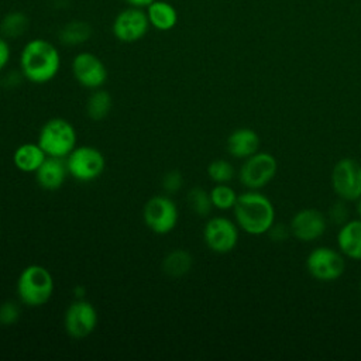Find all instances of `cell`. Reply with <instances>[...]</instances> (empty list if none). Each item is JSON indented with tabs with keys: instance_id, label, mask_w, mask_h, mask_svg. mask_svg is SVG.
I'll list each match as a JSON object with an SVG mask.
<instances>
[{
	"instance_id": "836d02e7",
	"label": "cell",
	"mask_w": 361,
	"mask_h": 361,
	"mask_svg": "<svg viewBox=\"0 0 361 361\" xmlns=\"http://www.w3.org/2000/svg\"><path fill=\"white\" fill-rule=\"evenodd\" d=\"M355 212H357V214L361 219V197L358 200H355Z\"/></svg>"
},
{
	"instance_id": "5b68a950",
	"label": "cell",
	"mask_w": 361,
	"mask_h": 361,
	"mask_svg": "<svg viewBox=\"0 0 361 361\" xmlns=\"http://www.w3.org/2000/svg\"><path fill=\"white\" fill-rule=\"evenodd\" d=\"M276 171V158L269 152L257 151L244 159L238 171V179L248 190H259L275 178Z\"/></svg>"
},
{
	"instance_id": "603a6c76",
	"label": "cell",
	"mask_w": 361,
	"mask_h": 361,
	"mask_svg": "<svg viewBox=\"0 0 361 361\" xmlns=\"http://www.w3.org/2000/svg\"><path fill=\"white\" fill-rule=\"evenodd\" d=\"M111 110V96L106 90L94 89L86 102V114L94 120H103Z\"/></svg>"
},
{
	"instance_id": "ffe728a7",
	"label": "cell",
	"mask_w": 361,
	"mask_h": 361,
	"mask_svg": "<svg viewBox=\"0 0 361 361\" xmlns=\"http://www.w3.org/2000/svg\"><path fill=\"white\" fill-rule=\"evenodd\" d=\"M93 28L87 21L72 20L59 28L58 39L65 47H78L90 39Z\"/></svg>"
},
{
	"instance_id": "cb8c5ba5",
	"label": "cell",
	"mask_w": 361,
	"mask_h": 361,
	"mask_svg": "<svg viewBox=\"0 0 361 361\" xmlns=\"http://www.w3.org/2000/svg\"><path fill=\"white\" fill-rule=\"evenodd\" d=\"M209 193H210L213 207L219 210L233 209L238 197L235 190L228 183H216Z\"/></svg>"
},
{
	"instance_id": "7402d4cb",
	"label": "cell",
	"mask_w": 361,
	"mask_h": 361,
	"mask_svg": "<svg viewBox=\"0 0 361 361\" xmlns=\"http://www.w3.org/2000/svg\"><path fill=\"white\" fill-rule=\"evenodd\" d=\"M193 265V258L189 251L178 248L172 250L162 261V271L168 276L180 278L186 275Z\"/></svg>"
},
{
	"instance_id": "3957f363",
	"label": "cell",
	"mask_w": 361,
	"mask_h": 361,
	"mask_svg": "<svg viewBox=\"0 0 361 361\" xmlns=\"http://www.w3.org/2000/svg\"><path fill=\"white\" fill-rule=\"evenodd\" d=\"M54 276L42 265L25 267L17 279V295L28 307L44 306L54 295Z\"/></svg>"
},
{
	"instance_id": "e575fe53",
	"label": "cell",
	"mask_w": 361,
	"mask_h": 361,
	"mask_svg": "<svg viewBox=\"0 0 361 361\" xmlns=\"http://www.w3.org/2000/svg\"><path fill=\"white\" fill-rule=\"evenodd\" d=\"M360 296H361V279H360Z\"/></svg>"
},
{
	"instance_id": "4fadbf2b",
	"label": "cell",
	"mask_w": 361,
	"mask_h": 361,
	"mask_svg": "<svg viewBox=\"0 0 361 361\" xmlns=\"http://www.w3.org/2000/svg\"><path fill=\"white\" fill-rule=\"evenodd\" d=\"M63 326L69 337L75 340L86 338L97 326V312L94 306L85 299H76L65 312Z\"/></svg>"
},
{
	"instance_id": "8fae6325",
	"label": "cell",
	"mask_w": 361,
	"mask_h": 361,
	"mask_svg": "<svg viewBox=\"0 0 361 361\" xmlns=\"http://www.w3.org/2000/svg\"><path fill=\"white\" fill-rule=\"evenodd\" d=\"M203 241L210 251L227 254L233 251L238 243V226L227 217H212L204 224Z\"/></svg>"
},
{
	"instance_id": "d590c367",
	"label": "cell",
	"mask_w": 361,
	"mask_h": 361,
	"mask_svg": "<svg viewBox=\"0 0 361 361\" xmlns=\"http://www.w3.org/2000/svg\"><path fill=\"white\" fill-rule=\"evenodd\" d=\"M0 235H1V226H0Z\"/></svg>"
},
{
	"instance_id": "ba28073f",
	"label": "cell",
	"mask_w": 361,
	"mask_h": 361,
	"mask_svg": "<svg viewBox=\"0 0 361 361\" xmlns=\"http://www.w3.org/2000/svg\"><path fill=\"white\" fill-rule=\"evenodd\" d=\"M331 186L338 199L358 200L361 197V164L353 158L338 159L331 171Z\"/></svg>"
},
{
	"instance_id": "4316f807",
	"label": "cell",
	"mask_w": 361,
	"mask_h": 361,
	"mask_svg": "<svg viewBox=\"0 0 361 361\" xmlns=\"http://www.w3.org/2000/svg\"><path fill=\"white\" fill-rule=\"evenodd\" d=\"M20 317V307L16 302H3L0 305V324L1 326H11Z\"/></svg>"
},
{
	"instance_id": "ac0fdd59",
	"label": "cell",
	"mask_w": 361,
	"mask_h": 361,
	"mask_svg": "<svg viewBox=\"0 0 361 361\" xmlns=\"http://www.w3.org/2000/svg\"><path fill=\"white\" fill-rule=\"evenodd\" d=\"M149 25L157 31H171L178 24V10L165 0H154L145 7Z\"/></svg>"
},
{
	"instance_id": "9c48e42d",
	"label": "cell",
	"mask_w": 361,
	"mask_h": 361,
	"mask_svg": "<svg viewBox=\"0 0 361 361\" xmlns=\"http://www.w3.org/2000/svg\"><path fill=\"white\" fill-rule=\"evenodd\" d=\"M144 223L155 234H168L178 224V207L166 195H157L147 200L142 210Z\"/></svg>"
},
{
	"instance_id": "d6a6232c",
	"label": "cell",
	"mask_w": 361,
	"mask_h": 361,
	"mask_svg": "<svg viewBox=\"0 0 361 361\" xmlns=\"http://www.w3.org/2000/svg\"><path fill=\"white\" fill-rule=\"evenodd\" d=\"M127 6H135V7H142L145 8L148 4H151L154 0H123Z\"/></svg>"
},
{
	"instance_id": "d6986e66",
	"label": "cell",
	"mask_w": 361,
	"mask_h": 361,
	"mask_svg": "<svg viewBox=\"0 0 361 361\" xmlns=\"http://www.w3.org/2000/svg\"><path fill=\"white\" fill-rule=\"evenodd\" d=\"M47 154L38 142H24L13 154L14 166L25 173H34L45 161Z\"/></svg>"
},
{
	"instance_id": "7a4b0ae2",
	"label": "cell",
	"mask_w": 361,
	"mask_h": 361,
	"mask_svg": "<svg viewBox=\"0 0 361 361\" xmlns=\"http://www.w3.org/2000/svg\"><path fill=\"white\" fill-rule=\"evenodd\" d=\"M233 212L238 228L251 235L267 234L275 223L274 204L258 190H247L238 195Z\"/></svg>"
},
{
	"instance_id": "f546056e",
	"label": "cell",
	"mask_w": 361,
	"mask_h": 361,
	"mask_svg": "<svg viewBox=\"0 0 361 361\" xmlns=\"http://www.w3.org/2000/svg\"><path fill=\"white\" fill-rule=\"evenodd\" d=\"M269 235V240L275 241V243H282L286 241L289 235H292L290 233V227L286 224H272L271 228L267 233Z\"/></svg>"
},
{
	"instance_id": "83f0119b",
	"label": "cell",
	"mask_w": 361,
	"mask_h": 361,
	"mask_svg": "<svg viewBox=\"0 0 361 361\" xmlns=\"http://www.w3.org/2000/svg\"><path fill=\"white\" fill-rule=\"evenodd\" d=\"M329 220L333 224H338V226H343L345 221H348V209H347L344 200L340 199L338 202H334L330 206Z\"/></svg>"
},
{
	"instance_id": "44dd1931",
	"label": "cell",
	"mask_w": 361,
	"mask_h": 361,
	"mask_svg": "<svg viewBox=\"0 0 361 361\" xmlns=\"http://www.w3.org/2000/svg\"><path fill=\"white\" fill-rule=\"evenodd\" d=\"M30 28V17L21 10L6 13L0 20V35L10 39L23 37Z\"/></svg>"
},
{
	"instance_id": "52a82bcc",
	"label": "cell",
	"mask_w": 361,
	"mask_h": 361,
	"mask_svg": "<svg viewBox=\"0 0 361 361\" xmlns=\"http://www.w3.org/2000/svg\"><path fill=\"white\" fill-rule=\"evenodd\" d=\"M149 27L151 25L145 8L127 6L116 14L111 23V32L117 41L133 44L142 39L147 35Z\"/></svg>"
},
{
	"instance_id": "4dcf8cb0",
	"label": "cell",
	"mask_w": 361,
	"mask_h": 361,
	"mask_svg": "<svg viewBox=\"0 0 361 361\" xmlns=\"http://www.w3.org/2000/svg\"><path fill=\"white\" fill-rule=\"evenodd\" d=\"M11 58V48L8 44V39L0 35V71H3Z\"/></svg>"
},
{
	"instance_id": "2e32d148",
	"label": "cell",
	"mask_w": 361,
	"mask_h": 361,
	"mask_svg": "<svg viewBox=\"0 0 361 361\" xmlns=\"http://www.w3.org/2000/svg\"><path fill=\"white\" fill-rule=\"evenodd\" d=\"M259 144H261V140L257 131L247 127H241L234 130L227 137L226 149L231 157L238 159H245L258 151Z\"/></svg>"
},
{
	"instance_id": "9a60e30c",
	"label": "cell",
	"mask_w": 361,
	"mask_h": 361,
	"mask_svg": "<svg viewBox=\"0 0 361 361\" xmlns=\"http://www.w3.org/2000/svg\"><path fill=\"white\" fill-rule=\"evenodd\" d=\"M37 183L49 192L58 190L63 183L68 173L66 164L62 161V158H54L47 157L45 161L41 164V166L34 172Z\"/></svg>"
},
{
	"instance_id": "f1b7e54d",
	"label": "cell",
	"mask_w": 361,
	"mask_h": 361,
	"mask_svg": "<svg viewBox=\"0 0 361 361\" xmlns=\"http://www.w3.org/2000/svg\"><path fill=\"white\" fill-rule=\"evenodd\" d=\"M183 185V178L179 171H169L162 179V188L166 193H176Z\"/></svg>"
},
{
	"instance_id": "5bb4252c",
	"label": "cell",
	"mask_w": 361,
	"mask_h": 361,
	"mask_svg": "<svg viewBox=\"0 0 361 361\" xmlns=\"http://www.w3.org/2000/svg\"><path fill=\"white\" fill-rule=\"evenodd\" d=\"M289 227L296 240L312 243L324 234L327 228V219L317 209H302L293 214Z\"/></svg>"
},
{
	"instance_id": "6da1fadb",
	"label": "cell",
	"mask_w": 361,
	"mask_h": 361,
	"mask_svg": "<svg viewBox=\"0 0 361 361\" xmlns=\"http://www.w3.org/2000/svg\"><path fill=\"white\" fill-rule=\"evenodd\" d=\"M59 49L45 38H32L20 52V72L31 83L51 82L59 72Z\"/></svg>"
},
{
	"instance_id": "484cf974",
	"label": "cell",
	"mask_w": 361,
	"mask_h": 361,
	"mask_svg": "<svg viewBox=\"0 0 361 361\" xmlns=\"http://www.w3.org/2000/svg\"><path fill=\"white\" fill-rule=\"evenodd\" d=\"M207 175L214 183H228L234 175V166L226 159H214L207 166Z\"/></svg>"
},
{
	"instance_id": "277c9868",
	"label": "cell",
	"mask_w": 361,
	"mask_h": 361,
	"mask_svg": "<svg viewBox=\"0 0 361 361\" xmlns=\"http://www.w3.org/2000/svg\"><path fill=\"white\" fill-rule=\"evenodd\" d=\"M37 142L47 157L63 159L76 147V130L68 120L55 117L41 127Z\"/></svg>"
},
{
	"instance_id": "d4e9b609",
	"label": "cell",
	"mask_w": 361,
	"mask_h": 361,
	"mask_svg": "<svg viewBox=\"0 0 361 361\" xmlns=\"http://www.w3.org/2000/svg\"><path fill=\"white\" fill-rule=\"evenodd\" d=\"M188 203H189V207L192 209V212L200 217L209 216V213L212 212V207H213L210 193L200 186L192 188L188 192Z\"/></svg>"
},
{
	"instance_id": "7c38bea8",
	"label": "cell",
	"mask_w": 361,
	"mask_h": 361,
	"mask_svg": "<svg viewBox=\"0 0 361 361\" xmlns=\"http://www.w3.org/2000/svg\"><path fill=\"white\" fill-rule=\"evenodd\" d=\"M72 73L76 82L86 89H100L107 80V68L104 62L93 52L82 51L72 59Z\"/></svg>"
},
{
	"instance_id": "e0dca14e",
	"label": "cell",
	"mask_w": 361,
	"mask_h": 361,
	"mask_svg": "<svg viewBox=\"0 0 361 361\" xmlns=\"http://www.w3.org/2000/svg\"><path fill=\"white\" fill-rule=\"evenodd\" d=\"M337 245L343 255L351 259H361V219L348 220L340 226Z\"/></svg>"
},
{
	"instance_id": "30bf717a",
	"label": "cell",
	"mask_w": 361,
	"mask_h": 361,
	"mask_svg": "<svg viewBox=\"0 0 361 361\" xmlns=\"http://www.w3.org/2000/svg\"><path fill=\"white\" fill-rule=\"evenodd\" d=\"M306 269L312 278L330 282L338 279L345 269V261L341 251L330 247H316L306 258Z\"/></svg>"
},
{
	"instance_id": "1f68e13d",
	"label": "cell",
	"mask_w": 361,
	"mask_h": 361,
	"mask_svg": "<svg viewBox=\"0 0 361 361\" xmlns=\"http://www.w3.org/2000/svg\"><path fill=\"white\" fill-rule=\"evenodd\" d=\"M4 86L6 87H14V86H17L18 83H20V80L21 79H24V76H23V73L21 72H10V73H7L6 76H4Z\"/></svg>"
},
{
	"instance_id": "8992f818",
	"label": "cell",
	"mask_w": 361,
	"mask_h": 361,
	"mask_svg": "<svg viewBox=\"0 0 361 361\" xmlns=\"http://www.w3.org/2000/svg\"><path fill=\"white\" fill-rule=\"evenodd\" d=\"M68 173L79 182H92L97 179L104 168V155L92 145L75 147L65 159Z\"/></svg>"
}]
</instances>
